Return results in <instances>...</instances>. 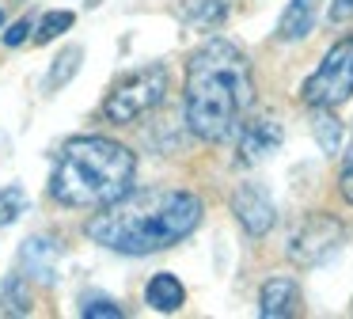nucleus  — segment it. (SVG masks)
I'll use <instances>...</instances> for the list:
<instances>
[{
	"instance_id": "nucleus-13",
	"label": "nucleus",
	"mask_w": 353,
	"mask_h": 319,
	"mask_svg": "<svg viewBox=\"0 0 353 319\" xmlns=\"http://www.w3.org/2000/svg\"><path fill=\"white\" fill-rule=\"evenodd\" d=\"M175 15L190 30H216L228 19V4H224V0H179Z\"/></svg>"
},
{
	"instance_id": "nucleus-19",
	"label": "nucleus",
	"mask_w": 353,
	"mask_h": 319,
	"mask_svg": "<svg viewBox=\"0 0 353 319\" xmlns=\"http://www.w3.org/2000/svg\"><path fill=\"white\" fill-rule=\"evenodd\" d=\"M80 316L84 319H122L125 311H122V304L107 300V296H88L84 308H80Z\"/></svg>"
},
{
	"instance_id": "nucleus-15",
	"label": "nucleus",
	"mask_w": 353,
	"mask_h": 319,
	"mask_svg": "<svg viewBox=\"0 0 353 319\" xmlns=\"http://www.w3.org/2000/svg\"><path fill=\"white\" fill-rule=\"evenodd\" d=\"M312 129H315V141H319V148L327 152V156H334V152L342 148V122L334 118V110H327V106H315Z\"/></svg>"
},
{
	"instance_id": "nucleus-9",
	"label": "nucleus",
	"mask_w": 353,
	"mask_h": 319,
	"mask_svg": "<svg viewBox=\"0 0 353 319\" xmlns=\"http://www.w3.org/2000/svg\"><path fill=\"white\" fill-rule=\"evenodd\" d=\"M19 266H23V273L31 281L54 285L57 273H61V247L50 235H27L23 247H19Z\"/></svg>"
},
{
	"instance_id": "nucleus-6",
	"label": "nucleus",
	"mask_w": 353,
	"mask_h": 319,
	"mask_svg": "<svg viewBox=\"0 0 353 319\" xmlns=\"http://www.w3.org/2000/svg\"><path fill=\"white\" fill-rule=\"evenodd\" d=\"M342 240H345V228L338 217H330V213H307V217L292 228L285 255H289L292 266H304L307 270V266L327 262V258L342 247Z\"/></svg>"
},
{
	"instance_id": "nucleus-22",
	"label": "nucleus",
	"mask_w": 353,
	"mask_h": 319,
	"mask_svg": "<svg viewBox=\"0 0 353 319\" xmlns=\"http://www.w3.org/2000/svg\"><path fill=\"white\" fill-rule=\"evenodd\" d=\"M327 19H330V23H345V19H353V0H330Z\"/></svg>"
},
{
	"instance_id": "nucleus-23",
	"label": "nucleus",
	"mask_w": 353,
	"mask_h": 319,
	"mask_svg": "<svg viewBox=\"0 0 353 319\" xmlns=\"http://www.w3.org/2000/svg\"><path fill=\"white\" fill-rule=\"evenodd\" d=\"M0 27H4V8H0Z\"/></svg>"
},
{
	"instance_id": "nucleus-10",
	"label": "nucleus",
	"mask_w": 353,
	"mask_h": 319,
	"mask_svg": "<svg viewBox=\"0 0 353 319\" xmlns=\"http://www.w3.org/2000/svg\"><path fill=\"white\" fill-rule=\"evenodd\" d=\"M300 285L292 278H270L259 293V316L262 319H289L300 311Z\"/></svg>"
},
{
	"instance_id": "nucleus-17",
	"label": "nucleus",
	"mask_w": 353,
	"mask_h": 319,
	"mask_svg": "<svg viewBox=\"0 0 353 319\" xmlns=\"http://www.w3.org/2000/svg\"><path fill=\"white\" fill-rule=\"evenodd\" d=\"M27 209H31V197H27V190L19 186V182H12V186L0 190V228L16 224Z\"/></svg>"
},
{
	"instance_id": "nucleus-21",
	"label": "nucleus",
	"mask_w": 353,
	"mask_h": 319,
	"mask_svg": "<svg viewBox=\"0 0 353 319\" xmlns=\"http://www.w3.org/2000/svg\"><path fill=\"white\" fill-rule=\"evenodd\" d=\"M31 30H34V23H31V19H19V23H12V27H8V35H4V46H23Z\"/></svg>"
},
{
	"instance_id": "nucleus-11",
	"label": "nucleus",
	"mask_w": 353,
	"mask_h": 319,
	"mask_svg": "<svg viewBox=\"0 0 353 319\" xmlns=\"http://www.w3.org/2000/svg\"><path fill=\"white\" fill-rule=\"evenodd\" d=\"M319 4L323 0H289L277 19V38L281 42H300L315 30V19H319Z\"/></svg>"
},
{
	"instance_id": "nucleus-7",
	"label": "nucleus",
	"mask_w": 353,
	"mask_h": 319,
	"mask_svg": "<svg viewBox=\"0 0 353 319\" xmlns=\"http://www.w3.org/2000/svg\"><path fill=\"white\" fill-rule=\"evenodd\" d=\"M232 213L251 240H262L277 220V205L262 182H239L236 194H232Z\"/></svg>"
},
{
	"instance_id": "nucleus-1",
	"label": "nucleus",
	"mask_w": 353,
	"mask_h": 319,
	"mask_svg": "<svg viewBox=\"0 0 353 319\" xmlns=\"http://www.w3.org/2000/svg\"><path fill=\"white\" fill-rule=\"evenodd\" d=\"M254 103L251 61L228 38H209L186 57L183 114L194 137L201 141H228L239 133Z\"/></svg>"
},
{
	"instance_id": "nucleus-3",
	"label": "nucleus",
	"mask_w": 353,
	"mask_h": 319,
	"mask_svg": "<svg viewBox=\"0 0 353 319\" xmlns=\"http://www.w3.org/2000/svg\"><path fill=\"white\" fill-rule=\"evenodd\" d=\"M133 175H137V160L125 144L92 133L69 137L57 148L50 194H54V202L69 205V209L95 213L122 202L133 190Z\"/></svg>"
},
{
	"instance_id": "nucleus-20",
	"label": "nucleus",
	"mask_w": 353,
	"mask_h": 319,
	"mask_svg": "<svg viewBox=\"0 0 353 319\" xmlns=\"http://www.w3.org/2000/svg\"><path fill=\"white\" fill-rule=\"evenodd\" d=\"M338 190H342V197L353 205V137H350V144H345V152H342V167H338Z\"/></svg>"
},
{
	"instance_id": "nucleus-5",
	"label": "nucleus",
	"mask_w": 353,
	"mask_h": 319,
	"mask_svg": "<svg viewBox=\"0 0 353 319\" xmlns=\"http://www.w3.org/2000/svg\"><path fill=\"white\" fill-rule=\"evenodd\" d=\"M300 99L307 106H327V110H338L342 103L353 99V38H342L334 42L327 53H323L319 68L300 84Z\"/></svg>"
},
{
	"instance_id": "nucleus-16",
	"label": "nucleus",
	"mask_w": 353,
	"mask_h": 319,
	"mask_svg": "<svg viewBox=\"0 0 353 319\" xmlns=\"http://www.w3.org/2000/svg\"><path fill=\"white\" fill-rule=\"evenodd\" d=\"M80 57H84V50H80V46H65L61 57H54V65H50V72H46V91L65 88V84H69L72 76H77Z\"/></svg>"
},
{
	"instance_id": "nucleus-14",
	"label": "nucleus",
	"mask_w": 353,
	"mask_h": 319,
	"mask_svg": "<svg viewBox=\"0 0 353 319\" xmlns=\"http://www.w3.org/2000/svg\"><path fill=\"white\" fill-rule=\"evenodd\" d=\"M34 300H31V285L27 273H8L0 281V316H31Z\"/></svg>"
},
{
	"instance_id": "nucleus-2",
	"label": "nucleus",
	"mask_w": 353,
	"mask_h": 319,
	"mask_svg": "<svg viewBox=\"0 0 353 319\" xmlns=\"http://www.w3.org/2000/svg\"><path fill=\"white\" fill-rule=\"evenodd\" d=\"M201 197L190 190H130L122 202L95 209L84 232L122 255L168 251L201 224Z\"/></svg>"
},
{
	"instance_id": "nucleus-18",
	"label": "nucleus",
	"mask_w": 353,
	"mask_h": 319,
	"mask_svg": "<svg viewBox=\"0 0 353 319\" xmlns=\"http://www.w3.org/2000/svg\"><path fill=\"white\" fill-rule=\"evenodd\" d=\"M72 19H77L72 12H46L39 23H34V42L46 46V42H54V38H61L65 30L72 27Z\"/></svg>"
},
{
	"instance_id": "nucleus-4",
	"label": "nucleus",
	"mask_w": 353,
	"mask_h": 319,
	"mask_svg": "<svg viewBox=\"0 0 353 319\" xmlns=\"http://www.w3.org/2000/svg\"><path fill=\"white\" fill-rule=\"evenodd\" d=\"M168 95V68L163 65H141L133 72L118 76L110 84L107 99H103V118L125 126V122H137L145 114H152L156 106Z\"/></svg>"
},
{
	"instance_id": "nucleus-8",
	"label": "nucleus",
	"mask_w": 353,
	"mask_h": 319,
	"mask_svg": "<svg viewBox=\"0 0 353 319\" xmlns=\"http://www.w3.org/2000/svg\"><path fill=\"white\" fill-rule=\"evenodd\" d=\"M281 141H285V129H281L277 118H270V114L243 118V126H239V141H236V160L243 167L262 164L270 152L281 148Z\"/></svg>"
},
{
	"instance_id": "nucleus-12",
	"label": "nucleus",
	"mask_w": 353,
	"mask_h": 319,
	"mask_svg": "<svg viewBox=\"0 0 353 319\" xmlns=\"http://www.w3.org/2000/svg\"><path fill=\"white\" fill-rule=\"evenodd\" d=\"M145 304L152 311H163V316H171V311H179L186 304V289H183V281L175 278V273H152L148 278V285H145Z\"/></svg>"
}]
</instances>
